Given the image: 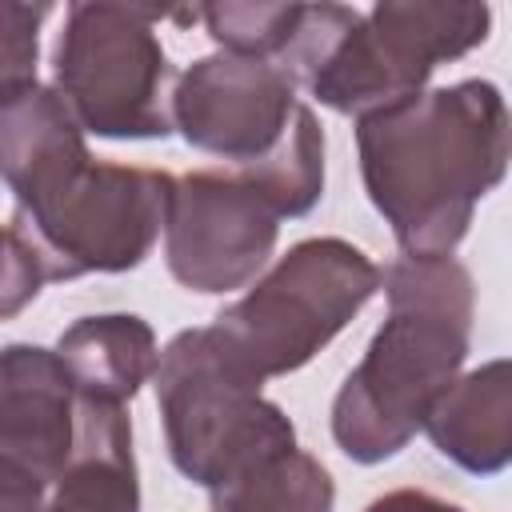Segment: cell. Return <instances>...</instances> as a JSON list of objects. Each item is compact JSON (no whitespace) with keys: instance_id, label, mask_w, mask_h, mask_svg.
Listing matches in <instances>:
<instances>
[{"instance_id":"6da1fadb","label":"cell","mask_w":512,"mask_h":512,"mask_svg":"<svg viewBox=\"0 0 512 512\" xmlns=\"http://www.w3.org/2000/svg\"><path fill=\"white\" fill-rule=\"evenodd\" d=\"M360 180L400 256H452L476 204L508 172V104L492 80H456L356 120Z\"/></svg>"},{"instance_id":"7a4b0ae2","label":"cell","mask_w":512,"mask_h":512,"mask_svg":"<svg viewBox=\"0 0 512 512\" xmlns=\"http://www.w3.org/2000/svg\"><path fill=\"white\" fill-rule=\"evenodd\" d=\"M388 316L332 400V440L352 464H384L424 428L472 348L476 288L456 256H400L380 280Z\"/></svg>"},{"instance_id":"3957f363","label":"cell","mask_w":512,"mask_h":512,"mask_svg":"<svg viewBox=\"0 0 512 512\" xmlns=\"http://www.w3.org/2000/svg\"><path fill=\"white\" fill-rule=\"evenodd\" d=\"M488 4L380 0L368 12L348 4H304L280 68L324 108L372 116L420 96L432 72L488 40Z\"/></svg>"},{"instance_id":"277c9868","label":"cell","mask_w":512,"mask_h":512,"mask_svg":"<svg viewBox=\"0 0 512 512\" xmlns=\"http://www.w3.org/2000/svg\"><path fill=\"white\" fill-rule=\"evenodd\" d=\"M152 384L168 456L200 488H216L264 456L296 448V424L236 364L212 324L176 332L156 360Z\"/></svg>"},{"instance_id":"5b68a950","label":"cell","mask_w":512,"mask_h":512,"mask_svg":"<svg viewBox=\"0 0 512 512\" xmlns=\"http://www.w3.org/2000/svg\"><path fill=\"white\" fill-rule=\"evenodd\" d=\"M384 268L340 236L296 240L256 284L228 304L212 332L260 384L304 368L380 292Z\"/></svg>"},{"instance_id":"8992f818","label":"cell","mask_w":512,"mask_h":512,"mask_svg":"<svg viewBox=\"0 0 512 512\" xmlns=\"http://www.w3.org/2000/svg\"><path fill=\"white\" fill-rule=\"evenodd\" d=\"M140 4H68L56 40V92L76 124L100 140H164L172 132L168 96L176 84L156 20Z\"/></svg>"},{"instance_id":"52a82bcc","label":"cell","mask_w":512,"mask_h":512,"mask_svg":"<svg viewBox=\"0 0 512 512\" xmlns=\"http://www.w3.org/2000/svg\"><path fill=\"white\" fill-rule=\"evenodd\" d=\"M168 188V172L84 160L32 200L16 204L12 228L32 244L44 280L132 272L164 232Z\"/></svg>"},{"instance_id":"ba28073f","label":"cell","mask_w":512,"mask_h":512,"mask_svg":"<svg viewBox=\"0 0 512 512\" xmlns=\"http://www.w3.org/2000/svg\"><path fill=\"white\" fill-rule=\"evenodd\" d=\"M280 216L240 168L172 176L164 204V264L200 296L248 288L276 252Z\"/></svg>"},{"instance_id":"9c48e42d","label":"cell","mask_w":512,"mask_h":512,"mask_svg":"<svg viewBox=\"0 0 512 512\" xmlns=\"http://www.w3.org/2000/svg\"><path fill=\"white\" fill-rule=\"evenodd\" d=\"M296 80L276 60L212 52L192 60L168 96L172 132L228 168L264 160L296 116Z\"/></svg>"},{"instance_id":"30bf717a","label":"cell","mask_w":512,"mask_h":512,"mask_svg":"<svg viewBox=\"0 0 512 512\" xmlns=\"http://www.w3.org/2000/svg\"><path fill=\"white\" fill-rule=\"evenodd\" d=\"M76 444V388L56 348L12 340L0 348V464L56 484Z\"/></svg>"},{"instance_id":"8fae6325","label":"cell","mask_w":512,"mask_h":512,"mask_svg":"<svg viewBox=\"0 0 512 512\" xmlns=\"http://www.w3.org/2000/svg\"><path fill=\"white\" fill-rule=\"evenodd\" d=\"M432 448L472 476H496L512 460V364L504 356L456 376L428 408Z\"/></svg>"},{"instance_id":"7c38bea8","label":"cell","mask_w":512,"mask_h":512,"mask_svg":"<svg viewBox=\"0 0 512 512\" xmlns=\"http://www.w3.org/2000/svg\"><path fill=\"white\" fill-rule=\"evenodd\" d=\"M40 512H140L128 408L76 400V444Z\"/></svg>"},{"instance_id":"4fadbf2b","label":"cell","mask_w":512,"mask_h":512,"mask_svg":"<svg viewBox=\"0 0 512 512\" xmlns=\"http://www.w3.org/2000/svg\"><path fill=\"white\" fill-rule=\"evenodd\" d=\"M92 160L84 128L52 84H32L0 100V180L24 204L64 172Z\"/></svg>"},{"instance_id":"5bb4252c","label":"cell","mask_w":512,"mask_h":512,"mask_svg":"<svg viewBox=\"0 0 512 512\" xmlns=\"http://www.w3.org/2000/svg\"><path fill=\"white\" fill-rule=\"evenodd\" d=\"M56 356L76 388V400L128 408V400L152 380L160 348L144 316L100 312L72 320L56 340Z\"/></svg>"},{"instance_id":"9a60e30c","label":"cell","mask_w":512,"mask_h":512,"mask_svg":"<svg viewBox=\"0 0 512 512\" xmlns=\"http://www.w3.org/2000/svg\"><path fill=\"white\" fill-rule=\"evenodd\" d=\"M208 504L212 512H336V484L332 472L296 444L208 488Z\"/></svg>"},{"instance_id":"2e32d148","label":"cell","mask_w":512,"mask_h":512,"mask_svg":"<svg viewBox=\"0 0 512 512\" xmlns=\"http://www.w3.org/2000/svg\"><path fill=\"white\" fill-rule=\"evenodd\" d=\"M240 172L256 184V192L272 204L280 220L308 216L324 196V128L316 112L300 100L284 140L264 160L244 164Z\"/></svg>"},{"instance_id":"e0dca14e","label":"cell","mask_w":512,"mask_h":512,"mask_svg":"<svg viewBox=\"0 0 512 512\" xmlns=\"http://www.w3.org/2000/svg\"><path fill=\"white\" fill-rule=\"evenodd\" d=\"M304 4H204L196 8V20H204V32L220 44V52L252 56V60H284V52L296 40Z\"/></svg>"},{"instance_id":"ac0fdd59","label":"cell","mask_w":512,"mask_h":512,"mask_svg":"<svg viewBox=\"0 0 512 512\" xmlns=\"http://www.w3.org/2000/svg\"><path fill=\"white\" fill-rule=\"evenodd\" d=\"M52 16V4L0 0V100L40 84V24Z\"/></svg>"},{"instance_id":"d6986e66","label":"cell","mask_w":512,"mask_h":512,"mask_svg":"<svg viewBox=\"0 0 512 512\" xmlns=\"http://www.w3.org/2000/svg\"><path fill=\"white\" fill-rule=\"evenodd\" d=\"M44 284L48 280L32 244L12 224H0V324L20 316L40 296Z\"/></svg>"},{"instance_id":"ffe728a7","label":"cell","mask_w":512,"mask_h":512,"mask_svg":"<svg viewBox=\"0 0 512 512\" xmlns=\"http://www.w3.org/2000/svg\"><path fill=\"white\" fill-rule=\"evenodd\" d=\"M44 496L48 488L40 480H32L12 464H0V512H40Z\"/></svg>"},{"instance_id":"44dd1931","label":"cell","mask_w":512,"mask_h":512,"mask_svg":"<svg viewBox=\"0 0 512 512\" xmlns=\"http://www.w3.org/2000/svg\"><path fill=\"white\" fill-rule=\"evenodd\" d=\"M364 512H468V508H460L428 488H392V492L376 496Z\"/></svg>"}]
</instances>
